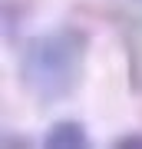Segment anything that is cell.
<instances>
[{
    "label": "cell",
    "instance_id": "obj_2",
    "mask_svg": "<svg viewBox=\"0 0 142 149\" xmlns=\"http://www.w3.org/2000/svg\"><path fill=\"white\" fill-rule=\"evenodd\" d=\"M46 149H86L89 146V133L79 126L76 119H60L56 126L43 136Z\"/></svg>",
    "mask_w": 142,
    "mask_h": 149
},
{
    "label": "cell",
    "instance_id": "obj_3",
    "mask_svg": "<svg viewBox=\"0 0 142 149\" xmlns=\"http://www.w3.org/2000/svg\"><path fill=\"white\" fill-rule=\"evenodd\" d=\"M116 146H126V149H142V136H119Z\"/></svg>",
    "mask_w": 142,
    "mask_h": 149
},
{
    "label": "cell",
    "instance_id": "obj_1",
    "mask_svg": "<svg viewBox=\"0 0 142 149\" xmlns=\"http://www.w3.org/2000/svg\"><path fill=\"white\" fill-rule=\"evenodd\" d=\"M86 33L73 27L50 30L30 40L20 56V83L43 103H56L76 93L86 70Z\"/></svg>",
    "mask_w": 142,
    "mask_h": 149
}]
</instances>
